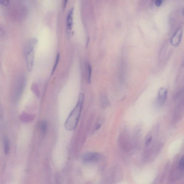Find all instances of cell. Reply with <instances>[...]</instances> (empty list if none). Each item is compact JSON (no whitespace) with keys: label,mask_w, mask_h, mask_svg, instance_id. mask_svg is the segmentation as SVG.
Masks as SVG:
<instances>
[{"label":"cell","mask_w":184,"mask_h":184,"mask_svg":"<svg viewBox=\"0 0 184 184\" xmlns=\"http://www.w3.org/2000/svg\"><path fill=\"white\" fill-rule=\"evenodd\" d=\"M101 155L96 153H89L83 156V160L85 163H94L100 159Z\"/></svg>","instance_id":"277c9868"},{"label":"cell","mask_w":184,"mask_h":184,"mask_svg":"<svg viewBox=\"0 0 184 184\" xmlns=\"http://www.w3.org/2000/svg\"><path fill=\"white\" fill-rule=\"evenodd\" d=\"M0 3L3 5H8L9 4V1L8 0H1Z\"/></svg>","instance_id":"9a60e30c"},{"label":"cell","mask_w":184,"mask_h":184,"mask_svg":"<svg viewBox=\"0 0 184 184\" xmlns=\"http://www.w3.org/2000/svg\"><path fill=\"white\" fill-rule=\"evenodd\" d=\"M56 58L55 63L54 64L53 67V68L52 69V73H51L52 75L53 73L54 72L55 70L57 64H58V62H59V59H60V54L59 53H57V55H56Z\"/></svg>","instance_id":"30bf717a"},{"label":"cell","mask_w":184,"mask_h":184,"mask_svg":"<svg viewBox=\"0 0 184 184\" xmlns=\"http://www.w3.org/2000/svg\"><path fill=\"white\" fill-rule=\"evenodd\" d=\"M163 2V1L162 0H156L155 2V3L157 7H159L162 4Z\"/></svg>","instance_id":"5bb4252c"},{"label":"cell","mask_w":184,"mask_h":184,"mask_svg":"<svg viewBox=\"0 0 184 184\" xmlns=\"http://www.w3.org/2000/svg\"><path fill=\"white\" fill-rule=\"evenodd\" d=\"M168 95V91L165 87L160 88L158 91L157 102L160 105H163L166 102Z\"/></svg>","instance_id":"5b68a950"},{"label":"cell","mask_w":184,"mask_h":184,"mask_svg":"<svg viewBox=\"0 0 184 184\" xmlns=\"http://www.w3.org/2000/svg\"><path fill=\"white\" fill-rule=\"evenodd\" d=\"M73 8H72L68 12L66 18V26L67 33L70 35L73 24Z\"/></svg>","instance_id":"8992f818"},{"label":"cell","mask_w":184,"mask_h":184,"mask_svg":"<svg viewBox=\"0 0 184 184\" xmlns=\"http://www.w3.org/2000/svg\"><path fill=\"white\" fill-rule=\"evenodd\" d=\"M84 95L80 94L76 105L71 111L65 123V128L68 131H72L76 129L78 123L83 107Z\"/></svg>","instance_id":"6da1fadb"},{"label":"cell","mask_w":184,"mask_h":184,"mask_svg":"<svg viewBox=\"0 0 184 184\" xmlns=\"http://www.w3.org/2000/svg\"><path fill=\"white\" fill-rule=\"evenodd\" d=\"M153 140V137L152 136H150L147 139L145 142V145L146 146H148L152 142Z\"/></svg>","instance_id":"4fadbf2b"},{"label":"cell","mask_w":184,"mask_h":184,"mask_svg":"<svg viewBox=\"0 0 184 184\" xmlns=\"http://www.w3.org/2000/svg\"><path fill=\"white\" fill-rule=\"evenodd\" d=\"M3 145L4 153L7 155L9 153L10 145L9 140L7 136H5L3 139Z\"/></svg>","instance_id":"52a82bcc"},{"label":"cell","mask_w":184,"mask_h":184,"mask_svg":"<svg viewBox=\"0 0 184 184\" xmlns=\"http://www.w3.org/2000/svg\"><path fill=\"white\" fill-rule=\"evenodd\" d=\"M101 106L102 108H105L107 107L109 105L108 99L107 96L106 95H102L101 98Z\"/></svg>","instance_id":"ba28073f"},{"label":"cell","mask_w":184,"mask_h":184,"mask_svg":"<svg viewBox=\"0 0 184 184\" xmlns=\"http://www.w3.org/2000/svg\"><path fill=\"white\" fill-rule=\"evenodd\" d=\"M183 33V27L180 26L177 29L171 38L170 44L173 47H177L182 40Z\"/></svg>","instance_id":"3957f363"},{"label":"cell","mask_w":184,"mask_h":184,"mask_svg":"<svg viewBox=\"0 0 184 184\" xmlns=\"http://www.w3.org/2000/svg\"><path fill=\"white\" fill-rule=\"evenodd\" d=\"M179 167L180 170H183L184 169V155L183 156L179 161Z\"/></svg>","instance_id":"7c38bea8"},{"label":"cell","mask_w":184,"mask_h":184,"mask_svg":"<svg viewBox=\"0 0 184 184\" xmlns=\"http://www.w3.org/2000/svg\"><path fill=\"white\" fill-rule=\"evenodd\" d=\"M88 76H87V80L88 83H90L91 79V67L90 64H88Z\"/></svg>","instance_id":"8fae6325"},{"label":"cell","mask_w":184,"mask_h":184,"mask_svg":"<svg viewBox=\"0 0 184 184\" xmlns=\"http://www.w3.org/2000/svg\"><path fill=\"white\" fill-rule=\"evenodd\" d=\"M40 129L41 132L43 133H45L47 129V124L45 121H42L41 123Z\"/></svg>","instance_id":"9c48e42d"},{"label":"cell","mask_w":184,"mask_h":184,"mask_svg":"<svg viewBox=\"0 0 184 184\" xmlns=\"http://www.w3.org/2000/svg\"><path fill=\"white\" fill-rule=\"evenodd\" d=\"M183 16H184V9H183Z\"/></svg>","instance_id":"2e32d148"},{"label":"cell","mask_w":184,"mask_h":184,"mask_svg":"<svg viewBox=\"0 0 184 184\" xmlns=\"http://www.w3.org/2000/svg\"><path fill=\"white\" fill-rule=\"evenodd\" d=\"M37 43L36 38H32L27 41L25 47L24 54L27 70L31 71L33 66L34 58V49Z\"/></svg>","instance_id":"7a4b0ae2"}]
</instances>
